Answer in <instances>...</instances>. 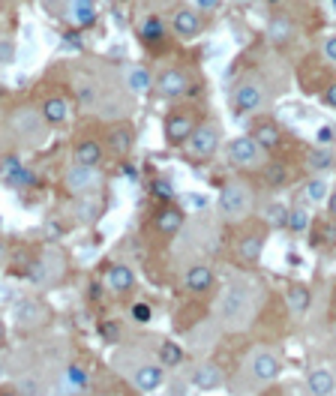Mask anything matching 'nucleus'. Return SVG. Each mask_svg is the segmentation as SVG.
Segmentation results:
<instances>
[{
	"label": "nucleus",
	"instance_id": "1",
	"mask_svg": "<svg viewBox=\"0 0 336 396\" xmlns=\"http://www.w3.org/2000/svg\"><path fill=\"white\" fill-rule=\"evenodd\" d=\"M216 208H219V213H222V220H228V222L246 220V216L253 213V208H255V196H253L250 183H243V181H228L226 186H222Z\"/></svg>",
	"mask_w": 336,
	"mask_h": 396
},
{
	"label": "nucleus",
	"instance_id": "2",
	"mask_svg": "<svg viewBox=\"0 0 336 396\" xmlns=\"http://www.w3.org/2000/svg\"><path fill=\"white\" fill-rule=\"evenodd\" d=\"M267 106V87L261 79H255V75H246V79H241L238 84H234L231 91V108L238 118H250V114H258L265 111Z\"/></svg>",
	"mask_w": 336,
	"mask_h": 396
},
{
	"label": "nucleus",
	"instance_id": "3",
	"mask_svg": "<svg viewBox=\"0 0 336 396\" xmlns=\"http://www.w3.org/2000/svg\"><path fill=\"white\" fill-rule=\"evenodd\" d=\"M265 157L267 150L261 147L253 135H241V138H231L226 145V159L241 171H253V169H261L265 165Z\"/></svg>",
	"mask_w": 336,
	"mask_h": 396
},
{
	"label": "nucleus",
	"instance_id": "4",
	"mask_svg": "<svg viewBox=\"0 0 336 396\" xmlns=\"http://www.w3.org/2000/svg\"><path fill=\"white\" fill-rule=\"evenodd\" d=\"M219 310H222V318L228 322V327H246V322L253 318V298L241 285H228L226 295H222Z\"/></svg>",
	"mask_w": 336,
	"mask_h": 396
},
{
	"label": "nucleus",
	"instance_id": "5",
	"mask_svg": "<svg viewBox=\"0 0 336 396\" xmlns=\"http://www.w3.org/2000/svg\"><path fill=\"white\" fill-rule=\"evenodd\" d=\"M103 183V171L99 165H81V162H72L69 169L64 171V186L66 193L72 196H84V193H93V189Z\"/></svg>",
	"mask_w": 336,
	"mask_h": 396
},
{
	"label": "nucleus",
	"instance_id": "6",
	"mask_svg": "<svg viewBox=\"0 0 336 396\" xmlns=\"http://www.w3.org/2000/svg\"><path fill=\"white\" fill-rule=\"evenodd\" d=\"M222 142V130H219V123H195V130L190 135V157L192 159H210L216 153Z\"/></svg>",
	"mask_w": 336,
	"mask_h": 396
},
{
	"label": "nucleus",
	"instance_id": "7",
	"mask_svg": "<svg viewBox=\"0 0 336 396\" xmlns=\"http://www.w3.org/2000/svg\"><path fill=\"white\" fill-rule=\"evenodd\" d=\"M246 369H250V375L258 381V385H270V381H277L279 373H282V363H279V357L277 351H270V349H255L250 354V361H246Z\"/></svg>",
	"mask_w": 336,
	"mask_h": 396
},
{
	"label": "nucleus",
	"instance_id": "8",
	"mask_svg": "<svg viewBox=\"0 0 336 396\" xmlns=\"http://www.w3.org/2000/svg\"><path fill=\"white\" fill-rule=\"evenodd\" d=\"M153 87L163 99H180L192 91V79H190V72L180 67H168L166 72H159L153 79Z\"/></svg>",
	"mask_w": 336,
	"mask_h": 396
},
{
	"label": "nucleus",
	"instance_id": "9",
	"mask_svg": "<svg viewBox=\"0 0 336 396\" xmlns=\"http://www.w3.org/2000/svg\"><path fill=\"white\" fill-rule=\"evenodd\" d=\"M45 120H42V111H33V108H18L12 114V132H16L21 142H42L45 138Z\"/></svg>",
	"mask_w": 336,
	"mask_h": 396
},
{
	"label": "nucleus",
	"instance_id": "10",
	"mask_svg": "<svg viewBox=\"0 0 336 396\" xmlns=\"http://www.w3.org/2000/svg\"><path fill=\"white\" fill-rule=\"evenodd\" d=\"M171 30L180 36V40H195V36L204 33V18L202 12L192 9V6H180L178 12L171 16Z\"/></svg>",
	"mask_w": 336,
	"mask_h": 396
},
{
	"label": "nucleus",
	"instance_id": "11",
	"mask_svg": "<svg viewBox=\"0 0 336 396\" xmlns=\"http://www.w3.org/2000/svg\"><path fill=\"white\" fill-rule=\"evenodd\" d=\"M129 375H132L135 390H141V393H153L166 385V366L163 363H141V366H135Z\"/></svg>",
	"mask_w": 336,
	"mask_h": 396
},
{
	"label": "nucleus",
	"instance_id": "12",
	"mask_svg": "<svg viewBox=\"0 0 336 396\" xmlns=\"http://www.w3.org/2000/svg\"><path fill=\"white\" fill-rule=\"evenodd\" d=\"M12 318H16V324L24 330V327H42L45 324V318H48V310L42 303H36V300H18L16 303V310H12Z\"/></svg>",
	"mask_w": 336,
	"mask_h": 396
},
{
	"label": "nucleus",
	"instance_id": "13",
	"mask_svg": "<svg viewBox=\"0 0 336 396\" xmlns=\"http://www.w3.org/2000/svg\"><path fill=\"white\" fill-rule=\"evenodd\" d=\"M214 283H216V271L210 264H192V267H186V273H183V288L192 291V295H202V291H207Z\"/></svg>",
	"mask_w": 336,
	"mask_h": 396
},
{
	"label": "nucleus",
	"instance_id": "14",
	"mask_svg": "<svg viewBox=\"0 0 336 396\" xmlns=\"http://www.w3.org/2000/svg\"><path fill=\"white\" fill-rule=\"evenodd\" d=\"M192 385L198 390H219L226 385V375H222V366L214 361H204L192 369Z\"/></svg>",
	"mask_w": 336,
	"mask_h": 396
},
{
	"label": "nucleus",
	"instance_id": "15",
	"mask_svg": "<svg viewBox=\"0 0 336 396\" xmlns=\"http://www.w3.org/2000/svg\"><path fill=\"white\" fill-rule=\"evenodd\" d=\"M132 145H135V132H132V126H129V123H115V126L108 130V142H105V147H108L111 157H129Z\"/></svg>",
	"mask_w": 336,
	"mask_h": 396
},
{
	"label": "nucleus",
	"instance_id": "16",
	"mask_svg": "<svg viewBox=\"0 0 336 396\" xmlns=\"http://www.w3.org/2000/svg\"><path fill=\"white\" fill-rule=\"evenodd\" d=\"M64 16L76 28H91L96 21V0H64Z\"/></svg>",
	"mask_w": 336,
	"mask_h": 396
},
{
	"label": "nucleus",
	"instance_id": "17",
	"mask_svg": "<svg viewBox=\"0 0 336 396\" xmlns=\"http://www.w3.org/2000/svg\"><path fill=\"white\" fill-rule=\"evenodd\" d=\"M192 130H195V120L190 118V114H171V118L166 120V142L174 145V147L186 145Z\"/></svg>",
	"mask_w": 336,
	"mask_h": 396
},
{
	"label": "nucleus",
	"instance_id": "18",
	"mask_svg": "<svg viewBox=\"0 0 336 396\" xmlns=\"http://www.w3.org/2000/svg\"><path fill=\"white\" fill-rule=\"evenodd\" d=\"M42 120L48 126H60V123H66L69 120V114H72V102L64 99V96H48L42 102Z\"/></svg>",
	"mask_w": 336,
	"mask_h": 396
},
{
	"label": "nucleus",
	"instance_id": "19",
	"mask_svg": "<svg viewBox=\"0 0 336 396\" xmlns=\"http://www.w3.org/2000/svg\"><path fill=\"white\" fill-rule=\"evenodd\" d=\"M294 36H297V24L289 16H273L267 21V40L273 45H289Z\"/></svg>",
	"mask_w": 336,
	"mask_h": 396
},
{
	"label": "nucleus",
	"instance_id": "20",
	"mask_svg": "<svg viewBox=\"0 0 336 396\" xmlns=\"http://www.w3.org/2000/svg\"><path fill=\"white\" fill-rule=\"evenodd\" d=\"M103 159H105V145L96 142V138H84L72 150V162H81V165H103Z\"/></svg>",
	"mask_w": 336,
	"mask_h": 396
},
{
	"label": "nucleus",
	"instance_id": "21",
	"mask_svg": "<svg viewBox=\"0 0 336 396\" xmlns=\"http://www.w3.org/2000/svg\"><path fill=\"white\" fill-rule=\"evenodd\" d=\"M309 303H313V291H309L303 283H294L289 285V291H285V306H289V312L294 318H303Z\"/></svg>",
	"mask_w": 336,
	"mask_h": 396
},
{
	"label": "nucleus",
	"instance_id": "22",
	"mask_svg": "<svg viewBox=\"0 0 336 396\" xmlns=\"http://www.w3.org/2000/svg\"><path fill=\"white\" fill-rule=\"evenodd\" d=\"M105 285L115 291V295H127L135 285V273L127 264H115V267H108V273H105Z\"/></svg>",
	"mask_w": 336,
	"mask_h": 396
},
{
	"label": "nucleus",
	"instance_id": "23",
	"mask_svg": "<svg viewBox=\"0 0 336 396\" xmlns=\"http://www.w3.org/2000/svg\"><path fill=\"white\" fill-rule=\"evenodd\" d=\"M123 84H127V91L132 96H144L147 91H153V75L144 67H132V69H127V75H123Z\"/></svg>",
	"mask_w": 336,
	"mask_h": 396
},
{
	"label": "nucleus",
	"instance_id": "24",
	"mask_svg": "<svg viewBox=\"0 0 336 396\" xmlns=\"http://www.w3.org/2000/svg\"><path fill=\"white\" fill-rule=\"evenodd\" d=\"M183 222H186V216H183L180 208H174V204H168V208H163L156 213V228L163 234H178L183 228Z\"/></svg>",
	"mask_w": 336,
	"mask_h": 396
},
{
	"label": "nucleus",
	"instance_id": "25",
	"mask_svg": "<svg viewBox=\"0 0 336 396\" xmlns=\"http://www.w3.org/2000/svg\"><path fill=\"white\" fill-rule=\"evenodd\" d=\"M261 252H265V237L261 234H246L238 240V259L246 264H258Z\"/></svg>",
	"mask_w": 336,
	"mask_h": 396
},
{
	"label": "nucleus",
	"instance_id": "26",
	"mask_svg": "<svg viewBox=\"0 0 336 396\" xmlns=\"http://www.w3.org/2000/svg\"><path fill=\"white\" fill-rule=\"evenodd\" d=\"M306 387L313 390V396H330L336 390V378L328 369H313V373L306 375Z\"/></svg>",
	"mask_w": 336,
	"mask_h": 396
},
{
	"label": "nucleus",
	"instance_id": "27",
	"mask_svg": "<svg viewBox=\"0 0 336 396\" xmlns=\"http://www.w3.org/2000/svg\"><path fill=\"white\" fill-rule=\"evenodd\" d=\"M139 33H141V43H147V45H156V43H163L166 40V24H163V18L159 16H147L144 21H141V28H139Z\"/></svg>",
	"mask_w": 336,
	"mask_h": 396
},
{
	"label": "nucleus",
	"instance_id": "28",
	"mask_svg": "<svg viewBox=\"0 0 336 396\" xmlns=\"http://www.w3.org/2000/svg\"><path fill=\"white\" fill-rule=\"evenodd\" d=\"M253 138H255V142L265 147V150H270V147H277V145L282 142V132H279L277 123H258L255 130H253Z\"/></svg>",
	"mask_w": 336,
	"mask_h": 396
},
{
	"label": "nucleus",
	"instance_id": "29",
	"mask_svg": "<svg viewBox=\"0 0 336 396\" xmlns=\"http://www.w3.org/2000/svg\"><path fill=\"white\" fill-rule=\"evenodd\" d=\"M261 169H265V181H267V186L279 189V186L289 183V165H285V162H265Z\"/></svg>",
	"mask_w": 336,
	"mask_h": 396
},
{
	"label": "nucleus",
	"instance_id": "30",
	"mask_svg": "<svg viewBox=\"0 0 336 396\" xmlns=\"http://www.w3.org/2000/svg\"><path fill=\"white\" fill-rule=\"evenodd\" d=\"M285 228H289L291 234H303L306 228H309V213H306V208H291L289 213H285Z\"/></svg>",
	"mask_w": 336,
	"mask_h": 396
},
{
	"label": "nucleus",
	"instance_id": "31",
	"mask_svg": "<svg viewBox=\"0 0 336 396\" xmlns=\"http://www.w3.org/2000/svg\"><path fill=\"white\" fill-rule=\"evenodd\" d=\"M333 162H336V157H333V153L328 150V145L315 147L313 153H309V159H306V165H309V169H313V171H328Z\"/></svg>",
	"mask_w": 336,
	"mask_h": 396
},
{
	"label": "nucleus",
	"instance_id": "32",
	"mask_svg": "<svg viewBox=\"0 0 336 396\" xmlns=\"http://www.w3.org/2000/svg\"><path fill=\"white\" fill-rule=\"evenodd\" d=\"M180 361H183V349L178 342H163V346H159V363L163 366H178Z\"/></svg>",
	"mask_w": 336,
	"mask_h": 396
},
{
	"label": "nucleus",
	"instance_id": "33",
	"mask_svg": "<svg viewBox=\"0 0 336 396\" xmlns=\"http://www.w3.org/2000/svg\"><path fill=\"white\" fill-rule=\"evenodd\" d=\"M303 196L313 201V204H321V201H328L330 196V189H328V181H321V177H315V181H309L306 189H303Z\"/></svg>",
	"mask_w": 336,
	"mask_h": 396
},
{
	"label": "nucleus",
	"instance_id": "34",
	"mask_svg": "<svg viewBox=\"0 0 336 396\" xmlns=\"http://www.w3.org/2000/svg\"><path fill=\"white\" fill-rule=\"evenodd\" d=\"M64 381H66V387H72V390H81L84 385H87V373L81 366H69L66 373H64Z\"/></svg>",
	"mask_w": 336,
	"mask_h": 396
},
{
	"label": "nucleus",
	"instance_id": "35",
	"mask_svg": "<svg viewBox=\"0 0 336 396\" xmlns=\"http://www.w3.org/2000/svg\"><path fill=\"white\" fill-rule=\"evenodd\" d=\"M18 57V48L12 40H6V36H0V67H9V63H16Z\"/></svg>",
	"mask_w": 336,
	"mask_h": 396
},
{
	"label": "nucleus",
	"instance_id": "36",
	"mask_svg": "<svg viewBox=\"0 0 336 396\" xmlns=\"http://www.w3.org/2000/svg\"><path fill=\"white\" fill-rule=\"evenodd\" d=\"M321 57H325L330 67H336V33L325 36V43H321Z\"/></svg>",
	"mask_w": 336,
	"mask_h": 396
},
{
	"label": "nucleus",
	"instance_id": "37",
	"mask_svg": "<svg viewBox=\"0 0 336 396\" xmlns=\"http://www.w3.org/2000/svg\"><path fill=\"white\" fill-rule=\"evenodd\" d=\"M151 315H153V310H151L147 303H135V306H132V318H135L139 324H147V322H151Z\"/></svg>",
	"mask_w": 336,
	"mask_h": 396
},
{
	"label": "nucleus",
	"instance_id": "38",
	"mask_svg": "<svg viewBox=\"0 0 336 396\" xmlns=\"http://www.w3.org/2000/svg\"><path fill=\"white\" fill-rule=\"evenodd\" d=\"M9 181L16 183V186H28V183H33V171H28V169H16L9 174Z\"/></svg>",
	"mask_w": 336,
	"mask_h": 396
},
{
	"label": "nucleus",
	"instance_id": "39",
	"mask_svg": "<svg viewBox=\"0 0 336 396\" xmlns=\"http://www.w3.org/2000/svg\"><path fill=\"white\" fill-rule=\"evenodd\" d=\"M183 201H186V204H190V208H192V210H204V208H207V198H204L202 193H190V196H186Z\"/></svg>",
	"mask_w": 336,
	"mask_h": 396
},
{
	"label": "nucleus",
	"instance_id": "40",
	"mask_svg": "<svg viewBox=\"0 0 336 396\" xmlns=\"http://www.w3.org/2000/svg\"><path fill=\"white\" fill-rule=\"evenodd\" d=\"M333 135H336V132H333V126H321V130L315 132V142H318V145H330V142H333Z\"/></svg>",
	"mask_w": 336,
	"mask_h": 396
},
{
	"label": "nucleus",
	"instance_id": "41",
	"mask_svg": "<svg viewBox=\"0 0 336 396\" xmlns=\"http://www.w3.org/2000/svg\"><path fill=\"white\" fill-rule=\"evenodd\" d=\"M79 96H81V102H87V106H91V102H93V87H91V81H79Z\"/></svg>",
	"mask_w": 336,
	"mask_h": 396
},
{
	"label": "nucleus",
	"instance_id": "42",
	"mask_svg": "<svg viewBox=\"0 0 336 396\" xmlns=\"http://www.w3.org/2000/svg\"><path fill=\"white\" fill-rule=\"evenodd\" d=\"M222 6V0H195V9H202V12H216Z\"/></svg>",
	"mask_w": 336,
	"mask_h": 396
},
{
	"label": "nucleus",
	"instance_id": "43",
	"mask_svg": "<svg viewBox=\"0 0 336 396\" xmlns=\"http://www.w3.org/2000/svg\"><path fill=\"white\" fill-rule=\"evenodd\" d=\"M321 99H325V106L336 108V81H330V84H328V91H325V96H321Z\"/></svg>",
	"mask_w": 336,
	"mask_h": 396
},
{
	"label": "nucleus",
	"instance_id": "44",
	"mask_svg": "<svg viewBox=\"0 0 336 396\" xmlns=\"http://www.w3.org/2000/svg\"><path fill=\"white\" fill-rule=\"evenodd\" d=\"M18 390H24V393H36V390H40V385H36V381H21Z\"/></svg>",
	"mask_w": 336,
	"mask_h": 396
},
{
	"label": "nucleus",
	"instance_id": "45",
	"mask_svg": "<svg viewBox=\"0 0 336 396\" xmlns=\"http://www.w3.org/2000/svg\"><path fill=\"white\" fill-rule=\"evenodd\" d=\"M153 189H156L159 196H171V183H166V181H156V186H153Z\"/></svg>",
	"mask_w": 336,
	"mask_h": 396
},
{
	"label": "nucleus",
	"instance_id": "46",
	"mask_svg": "<svg viewBox=\"0 0 336 396\" xmlns=\"http://www.w3.org/2000/svg\"><path fill=\"white\" fill-rule=\"evenodd\" d=\"M328 210H330V216H336V193L328 196Z\"/></svg>",
	"mask_w": 336,
	"mask_h": 396
},
{
	"label": "nucleus",
	"instance_id": "47",
	"mask_svg": "<svg viewBox=\"0 0 336 396\" xmlns=\"http://www.w3.org/2000/svg\"><path fill=\"white\" fill-rule=\"evenodd\" d=\"M153 4H156V6H174L178 0H153Z\"/></svg>",
	"mask_w": 336,
	"mask_h": 396
},
{
	"label": "nucleus",
	"instance_id": "48",
	"mask_svg": "<svg viewBox=\"0 0 336 396\" xmlns=\"http://www.w3.org/2000/svg\"><path fill=\"white\" fill-rule=\"evenodd\" d=\"M4 334H6V330H4V322H0V339H4Z\"/></svg>",
	"mask_w": 336,
	"mask_h": 396
},
{
	"label": "nucleus",
	"instance_id": "49",
	"mask_svg": "<svg viewBox=\"0 0 336 396\" xmlns=\"http://www.w3.org/2000/svg\"><path fill=\"white\" fill-rule=\"evenodd\" d=\"M231 4H250V0H231Z\"/></svg>",
	"mask_w": 336,
	"mask_h": 396
},
{
	"label": "nucleus",
	"instance_id": "50",
	"mask_svg": "<svg viewBox=\"0 0 336 396\" xmlns=\"http://www.w3.org/2000/svg\"><path fill=\"white\" fill-rule=\"evenodd\" d=\"M333 300H336V291H333Z\"/></svg>",
	"mask_w": 336,
	"mask_h": 396
},
{
	"label": "nucleus",
	"instance_id": "51",
	"mask_svg": "<svg viewBox=\"0 0 336 396\" xmlns=\"http://www.w3.org/2000/svg\"><path fill=\"white\" fill-rule=\"evenodd\" d=\"M0 94H4V87H0Z\"/></svg>",
	"mask_w": 336,
	"mask_h": 396
}]
</instances>
